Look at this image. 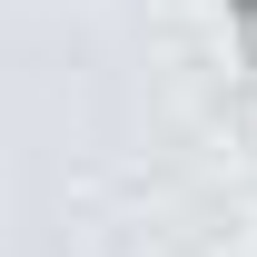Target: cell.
<instances>
[{"instance_id":"6da1fadb","label":"cell","mask_w":257,"mask_h":257,"mask_svg":"<svg viewBox=\"0 0 257 257\" xmlns=\"http://www.w3.org/2000/svg\"><path fill=\"white\" fill-rule=\"evenodd\" d=\"M237 10H257V0H237Z\"/></svg>"}]
</instances>
